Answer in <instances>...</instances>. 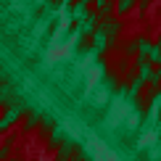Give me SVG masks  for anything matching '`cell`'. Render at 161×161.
Wrapping results in <instances>:
<instances>
[{
	"mask_svg": "<svg viewBox=\"0 0 161 161\" xmlns=\"http://www.w3.org/2000/svg\"><path fill=\"white\" fill-rule=\"evenodd\" d=\"M19 114H21V108H19V106H11V108L5 111V116L0 119V132H3V130H8V127L19 119Z\"/></svg>",
	"mask_w": 161,
	"mask_h": 161,
	"instance_id": "6da1fadb",
	"label": "cell"
},
{
	"mask_svg": "<svg viewBox=\"0 0 161 161\" xmlns=\"http://www.w3.org/2000/svg\"><path fill=\"white\" fill-rule=\"evenodd\" d=\"M69 153H71V143H66L64 148H61V153L56 156V161H66V158H69Z\"/></svg>",
	"mask_w": 161,
	"mask_h": 161,
	"instance_id": "7a4b0ae2",
	"label": "cell"
}]
</instances>
